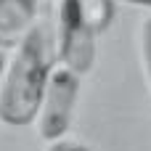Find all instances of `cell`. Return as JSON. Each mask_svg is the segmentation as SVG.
<instances>
[{"label":"cell","mask_w":151,"mask_h":151,"mask_svg":"<svg viewBox=\"0 0 151 151\" xmlns=\"http://www.w3.org/2000/svg\"><path fill=\"white\" fill-rule=\"evenodd\" d=\"M125 3H133V5H146V8H151V0H125Z\"/></svg>","instance_id":"7"},{"label":"cell","mask_w":151,"mask_h":151,"mask_svg":"<svg viewBox=\"0 0 151 151\" xmlns=\"http://www.w3.org/2000/svg\"><path fill=\"white\" fill-rule=\"evenodd\" d=\"M80 90H82V74L56 64L50 80H48L37 119H35L37 135L48 146L66 138V133L72 127V119H74L77 101H80Z\"/></svg>","instance_id":"2"},{"label":"cell","mask_w":151,"mask_h":151,"mask_svg":"<svg viewBox=\"0 0 151 151\" xmlns=\"http://www.w3.org/2000/svg\"><path fill=\"white\" fill-rule=\"evenodd\" d=\"M56 37L53 27L37 21L5 58L0 74V122L8 127H24L37 119L48 80L56 69Z\"/></svg>","instance_id":"1"},{"label":"cell","mask_w":151,"mask_h":151,"mask_svg":"<svg viewBox=\"0 0 151 151\" xmlns=\"http://www.w3.org/2000/svg\"><path fill=\"white\" fill-rule=\"evenodd\" d=\"M5 58H8V56H5V50L0 48V74H3V66H5Z\"/></svg>","instance_id":"8"},{"label":"cell","mask_w":151,"mask_h":151,"mask_svg":"<svg viewBox=\"0 0 151 151\" xmlns=\"http://www.w3.org/2000/svg\"><path fill=\"white\" fill-rule=\"evenodd\" d=\"M45 151H93L90 146H85L82 141H74V138H64V141H56L50 143Z\"/></svg>","instance_id":"6"},{"label":"cell","mask_w":151,"mask_h":151,"mask_svg":"<svg viewBox=\"0 0 151 151\" xmlns=\"http://www.w3.org/2000/svg\"><path fill=\"white\" fill-rule=\"evenodd\" d=\"M37 21L35 0H0V48L16 45Z\"/></svg>","instance_id":"4"},{"label":"cell","mask_w":151,"mask_h":151,"mask_svg":"<svg viewBox=\"0 0 151 151\" xmlns=\"http://www.w3.org/2000/svg\"><path fill=\"white\" fill-rule=\"evenodd\" d=\"M56 58L61 66L88 74L96 64V32L80 19V13L72 8V3L58 0L56 3Z\"/></svg>","instance_id":"3"},{"label":"cell","mask_w":151,"mask_h":151,"mask_svg":"<svg viewBox=\"0 0 151 151\" xmlns=\"http://www.w3.org/2000/svg\"><path fill=\"white\" fill-rule=\"evenodd\" d=\"M138 56H141V69L146 77V88L151 93V16H146L138 27Z\"/></svg>","instance_id":"5"}]
</instances>
